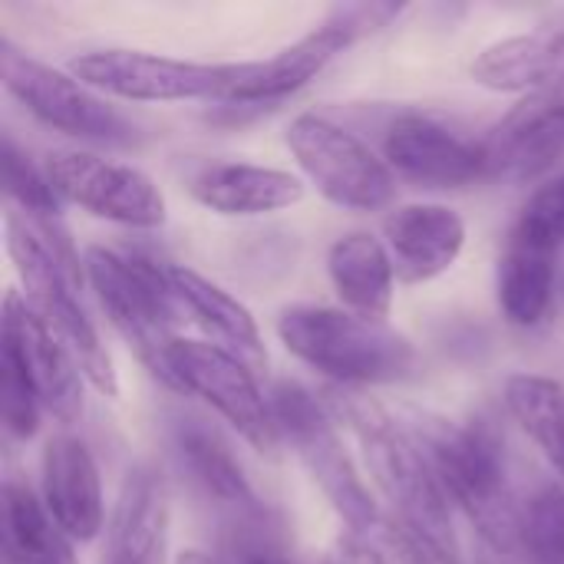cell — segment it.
<instances>
[{
    "label": "cell",
    "mask_w": 564,
    "mask_h": 564,
    "mask_svg": "<svg viewBox=\"0 0 564 564\" xmlns=\"http://www.w3.org/2000/svg\"><path fill=\"white\" fill-rule=\"evenodd\" d=\"M7 251L23 284L26 304L40 314V321L59 337V344L73 354L86 383L106 397H119V377L112 360L99 340L93 317L83 307L79 281L83 264L73 254L66 235L56 228V218H26L7 215Z\"/></svg>",
    "instance_id": "1"
},
{
    "label": "cell",
    "mask_w": 564,
    "mask_h": 564,
    "mask_svg": "<svg viewBox=\"0 0 564 564\" xmlns=\"http://www.w3.org/2000/svg\"><path fill=\"white\" fill-rule=\"evenodd\" d=\"M410 430L426 449L446 499L466 512L499 555H516L525 502L512 489L502 436L486 420L456 423L430 413H420Z\"/></svg>",
    "instance_id": "2"
},
{
    "label": "cell",
    "mask_w": 564,
    "mask_h": 564,
    "mask_svg": "<svg viewBox=\"0 0 564 564\" xmlns=\"http://www.w3.org/2000/svg\"><path fill=\"white\" fill-rule=\"evenodd\" d=\"M337 413L350 423L364 466L383 499L393 506V519L403 525L456 549L449 499L433 473L426 449L420 446L416 433L393 423V416L360 393H340L334 400Z\"/></svg>",
    "instance_id": "3"
},
{
    "label": "cell",
    "mask_w": 564,
    "mask_h": 564,
    "mask_svg": "<svg viewBox=\"0 0 564 564\" xmlns=\"http://www.w3.org/2000/svg\"><path fill=\"white\" fill-rule=\"evenodd\" d=\"M278 337L291 357L340 387L393 383L416 367L413 344L387 321H367L340 307H288L278 317Z\"/></svg>",
    "instance_id": "4"
},
{
    "label": "cell",
    "mask_w": 564,
    "mask_h": 564,
    "mask_svg": "<svg viewBox=\"0 0 564 564\" xmlns=\"http://www.w3.org/2000/svg\"><path fill=\"white\" fill-rule=\"evenodd\" d=\"M83 271L116 334L132 347L142 367L169 387L172 327L182 317L169 284V268L142 254H119L93 245L83 254Z\"/></svg>",
    "instance_id": "5"
},
{
    "label": "cell",
    "mask_w": 564,
    "mask_h": 564,
    "mask_svg": "<svg viewBox=\"0 0 564 564\" xmlns=\"http://www.w3.org/2000/svg\"><path fill=\"white\" fill-rule=\"evenodd\" d=\"M271 410H274L281 440L294 446L297 459L304 463L311 479L321 486L334 512L354 529V535L373 539L383 529L387 516L380 512L354 459L347 456L334 413L311 390L297 383H278L271 393Z\"/></svg>",
    "instance_id": "6"
},
{
    "label": "cell",
    "mask_w": 564,
    "mask_h": 564,
    "mask_svg": "<svg viewBox=\"0 0 564 564\" xmlns=\"http://www.w3.org/2000/svg\"><path fill=\"white\" fill-rule=\"evenodd\" d=\"M69 73L89 89L129 102H188L228 99L248 73V63H192L142 50H89L69 59Z\"/></svg>",
    "instance_id": "7"
},
{
    "label": "cell",
    "mask_w": 564,
    "mask_h": 564,
    "mask_svg": "<svg viewBox=\"0 0 564 564\" xmlns=\"http://www.w3.org/2000/svg\"><path fill=\"white\" fill-rule=\"evenodd\" d=\"M288 149L317 192L337 208L380 212L397 195L393 169L354 132L327 116L304 112L288 126Z\"/></svg>",
    "instance_id": "8"
},
{
    "label": "cell",
    "mask_w": 564,
    "mask_h": 564,
    "mask_svg": "<svg viewBox=\"0 0 564 564\" xmlns=\"http://www.w3.org/2000/svg\"><path fill=\"white\" fill-rule=\"evenodd\" d=\"M169 387L208 403L251 449L264 456L278 449L281 433L271 400L261 393L254 370L228 350L175 337L169 347Z\"/></svg>",
    "instance_id": "9"
},
{
    "label": "cell",
    "mask_w": 564,
    "mask_h": 564,
    "mask_svg": "<svg viewBox=\"0 0 564 564\" xmlns=\"http://www.w3.org/2000/svg\"><path fill=\"white\" fill-rule=\"evenodd\" d=\"M0 76L7 93L20 99L50 129L106 145H129L135 139L129 119L102 96H96L86 83H79L73 73L33 59L10 40L0 43Z\"/></svg>",
    "instance_id": "10"
},
{
    "label": "cell",
    "mask_w": 564,
    "mask_h": 564,
    "mask_svg": "<svg viewBox=\"0 0 564 564\" xmlns=\"http://www.w3.org/2000/svg\"><path fill=\"white\" fill-rule=\"evenodd\" d=\"M46 175L59 198L83 212L126 225V228H162L165 195L135 165L102 159L96 152L59 149L46 155Z\"/></svg>",
    "instance_id": "11"
},
{
    "label": "cell",
    "mask_w": 564,
    "mask_h": 564,
    "mask_svg": "<svg viewBox=\"0 0 564 564\" xmlns=\"http://www.w3.org/2000/svg\"><path fill=\"white\" fill-rule=\"evenodd\" d=\"M383 162L423 188H463L489 178L486 142H473L420 112L397 116L387 126Z\"/></svg>",
    "instance_id": "12"
},
{
    "label": "cell",
    "mask_w": 564,
    "mask_h": 564,
    "mask_svg": "<svg viewBox=\"0 0 564 564\" xmlns=\"http://www.w3.org/2000/svg\"><path fill=\"white\" fill-rule=\"evenodd\" d=\"M0 347L17 357L23 373L30 377L40 406L59 423H76L83 416V373L73 354L59 344V337L40 321V314L26 304L20 291H7L3 297V334Z\"/></svg>",
    "instance_id": "13"
},
{
    "label": "cell",
    "mask_w": 564,
    "mask_h": 564,
    "mask_svg": "<svg viewBox=\"0 0 564 564\" xmlns=\"http://www.w3.org/2000/svg\"><path fill=\"white\" fill-rule=\"evenodd\" d=\"M564 155V79L522 99L486 139L489 175L529 182Z\"/></svg>",
    "instance_id": "14"
},
{
    "label": "cell",
    "mask_w": 564,
    "mask_h": 564,
    "mask_svg": "<svg viewBox=\"0 0 564 564\" xmlns=\"http://www.w3.org/2000/svg\"><path fill=\"white\" fill-rule=\"evenodd\" d=\"M383 238L397 278L406 284H423L446 274L459 261L466 248V221L449 205L416 202L393 208L383 218Z\"/></svg>",
    "instance_id": "15"
},
{
    "label": "cell",
    "mask_w": 564,
    "mask_h": 564,
    "mask_svg": "<svg viewBox=\"0 0 564 564\" xmlns=\"http://www.w3.org/2000/svg\"><path fill=\"white\" fill-rule=\"evenodd\" d=\"M43 506L69 542H93L102 529V482L93 453L76 436H53L40 459Z\"/></svg>",
    "instance_id": "16"
},
{
    "label": "cell",
    "mask_w": 564,
    "mask_h": 564,
    "mask_svg": "<svg viewBox=\"0 0 564 564\" xmlns=\"http://www.w3.org/2000/svg\"><path fill=\"white\" fill-rule=\"evenodd\" d=\"M169 516V486L162 473L149 463H135L119 486L106 564H165Z\"/></svg>",
    "instance_id": "17"
},
{
    "label": "cell",
    "mask_w": 564,
    "mask_h": 564,
    "mask_svg": "<svg viewBox=\"0 0 564 564\" xmlns=\"http://www.w3.org/2000/svg\"><path fill=\"white\" fill-rule=\"evenodd\" d=\"M473 79L496 93H542L564 79V13L506 36L473 59Z\"/></svg>",
    "instance_id": "18"
},
{
    "label": "cell",
    "mask_w": 564,
    "mask_h": 564,
    "mask_svg": "<svg viewBox=\"0 0 564 564\" xmlns=\"http://www.w3.org/2000/svg\"><path fill=\"white\" fill-rule=\"evenodd\" d=\"M169 284L182 314H188L215 340V347L245 360L251 370H261L268 364L258 321L238 297H231L225 288L212 284L198 271L178 268V264H169Z\"/></svg>",
    "instance_id": "19"
},
{
    "label": "cell",
    "mask_w": 564,
    "mask_h": 564,
    "mask_svg": "<svg viewBox=\"0 0 564 564\" xmlns=\"http://www.w3.org/2000/svg\"><path fill=\"white\" fill-rule=\"evenodd\" d=\"M354 40H357L354 30L340 17L330 13V20H324L317 30H311L297 43L284 46L278 56L261 59V63H248V73L241 76V83L231 89L228 99H235V102L284 99V96L297 93L301 86H307L314 76H321L324 66L334 56H340Z\"/></svg>",
    "instance_id": "20"
},
{
    "label": "cell",
    "mask_w": 564,
    "mask_h": 564,
    "mask_svg": "<svg viewBox=\"0 0 564 564\" xmlns=\"http://www.w3.org/2000/svg\"><path fill=\"white\" fill-rule=\"evenodd\" d=\"M192 195L208 212L228 218H251V215H271L297 205L304 198V182L291 172L268 169V165L221 162L195 175Z\"/></svg>",
    "instance_id": "21"
},
{
    "label": "cell",
    "mask_w": 564,
    "mask_h": 564,
    "mask_svg": "<svg viewBox=\"0 0 564 564\" xmlns=\"http://www.w3.org/2000/svg\"><path fill=\"white\" fill-rule=\"evenodd\" d=\"M327 278L344 311L360 314L367 321L390 317L397 268L387 251V241L367 231H350L337 238L327 251Z\"/></svg>",
    "instance_id": "22"
},
{
    "label": "cell",
    "mask_w": 564,
    "mask_h": 564,
    "mask_svg": "<svg viewBox=\"0 0 564 564\" xmlns=\"http://www.w3.org/2000/svg\"><path fill=\"white\" fill-rule=\"evenodd\" d=\"M175 453H178L188 479L198 486V492L205 499H212L215 506H221L228 512V519L261 509L241 463L231 456L228 443L205 423L182 420L175 426Z\"/></svg>",
    "instance_id": "23"
},
{
    "label": "cell",
    "mask_w": 564,
    "mask_h": 564,
    "mask_svg": "<svg viewBox=\"0 0 564 564\" xmlns=\"http://www.w3.org/2000/svg\"><path fill=\"white\" fill-rule=\"evenodd\" d=\"M555 248H545L512 231L496 274L499 311L516 327H535L552 307L555 294Z\"/></svg>",
    "instance_id": "24"
},
{
    "label": "cell",
    "mask_w": 564,
    "mask_h": 564,
    "mask_svg": "<svg viewBox=\"0 0 564 564\" xmlns=\"http://www.w3.org/2000/svg\"><path fill=\"white\" fill-rule=\"evenodd\" d=\"M3 562L7 564H79L73 542L53 522L30 486L3 482Z\"/></svg>",
    "instance_id": "25"
},
{
    "label": "cell",
    "mask_w": 564,
    "mask_h": 564,
    "mask_svg": "<svg viewBox=\"0 0 564 564\" xmlns=\"http://www.w3.org/2000/svg\"><path fill=\"white\" fill-rule=\"evenodd\" d=\"M506 406L564 486V383L542 373H512Z\"/></svg>",
    "instance_id": "26"
},
{
    "label": "cell",
    "mask_w": 564,
    "mask_h": 564,
    "mask_svg": "<svg viewBox=\"0 0 564 564\" xmlns=\"http://www.w3.org/2000/svg\"><path fill=\"white\" fill-rule=\"evenodd\" d=\"M218 558L225 564H301L264 506L225 522Z\"/></svg>",
    "instance_id": "27"
},
{
    "label": "cell",
    "mask_w": 564,
    "mask_h": 564,
    "mask_svg": "<svg viewBox=\"0 0 564 564\" xmlns=\"http://www.w3.org/2000/svg\"><path fill=\"white\" fill-rule=\"evenodd\" d=\"M519 555L529 564H564V486H542L522 506Z\"/></svg>",
    "instance_id": "28"
},
{
    "label": "cell",
    "mask_w": 564,
    "mask_h": 564,
    "mask_svg": "<svg viewBox=\"0 0 564 564\" xmlns=\"http://www.w3.org/2000/svg\"><path fill=\"white\" fill-rule=\"evenodd\" d=\"M0 165H3V192H7V198L26 218L43 221V218L59 215V195H56L46 169L33 165V159L10 135H3V145H0Z\"/></svg>",
    "instance_id": "29"
},
{
    "label": "cell",
    "mask_w": 564,
    "mask_h": 564,
    "mask_svg": "<svg viewBox=\"0 0 564 564\" xmlns=\"http://www.w3.org/2000/svg\"><path fill=\"white\" fill-rule=\"evenodd\" d=\"M40 397L10 350L0 347V416L13 440H30L40 426Z\"/></svg>",
    "instance_id": "30"
},
{
    "label": "cell",
    "mask_w": 564,
    "mask_h": 564,
    "mask_svg": "<svg viewBox=\"0 0 564 564\" xmlns=\"http://www.w3.org/2000/svg\"><path fill=\"white\" fill-rule=\"evenodd\" d=\"M380 552H383V562L387 564H463L459 562V552L403 525L400 519H387L383 529L373 535Z\"/></svg>",
    "instance_id": "31"
},
{
    "label": "cell",
    "mask_w": 564,
    "mask_h": 564,
    "mask_svg": "<svg viewBox=\"0 0 564 564\" xmlns=\"http://www.w3.org/2000/svg\"><path fill=\"white\" fill-rule=\"evenodd\" d=\"M519 235L545 245V248H562L564 245V175H558L555 182H549L545 188H539L532 195V202L525 205L519 225Z\"/></svg>",
    "instance_id": "32"
},
{
    "label": "cell",
    "mask_w": 564,
    "mask_h": 564,
    "mask_svg": "<svg viewBox=\"0 0 564 564\" xmlns=\"http://www.w3.org/2000/svg\"><path fill=\"white\" fill-rule=\"evenodd\" d=\"M324 564H387V562H383V555H380L373 545H367L360 535H344V539H337V542H334V549L324 555Z\"/></svg>",
    "instance_id": "33"
},
{
    "label": "cell",
    "mask_w": 564,
    "mask_h": 564,
    "mask_svg": "<svg viewBox=\"0 0 564 564\" xmlns=\"http://www.w3.org/2000/svg\"><path fill=\"white\" fill-rule=\"evenodd\" d=\"M175 564H225L218 555H208V552H182Z\"/></svg>",
    "instance_id": "34"
}]
</instances>
